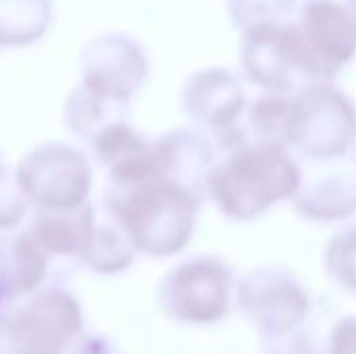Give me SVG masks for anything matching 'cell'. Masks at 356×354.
I'll list each match as a JSON object with an SVG mask.
<instances>
[{
  "label": "cell",
  "instance_id": "cell-24",
  "mask_svg": "<svg viewBox=\"0 0 356 354\" xmlns=\"http://www.w3.org/2000/svg\"><path fill=\"white\" fill-rule=\"evenodd\" d=\"M327 354H356V315L344 317L334 325Z\"/></svg>",
  "mask_w": 356,
  "mask_h": 354
},
{
  "label": "cell",
  "instance_id": "cell-3",
  "mask_svg": "<svg viewBox=\"0 0 356 354\" xmlns=\"http://www.w3.org/2000/svg\"><path fill=\"white\" fill-rule=\"evenodd\" d=\"M83 334L81 303L60 284L0 309V354H69Z\"/></svg>",
  "mask_w": 356,
  "mask_h": 354
},
{
  "label": "cell",
  "instance_id": "cell-23",
  "mask_svg": "<svg viewBox=\"0 0 356 354\" xmlns=\"http://www.w3.org/2000/svg\"><path fill=\"white\" fill-rule=\"evenodd\" d=\"M263 354H327V348L305 325L292 334L259 340Z\"/></svg>",
  "mask_w": 356,
  "mask_h": 354
},
{
  "label": "cell",
  "instance_id": "cell-13",
  "mask_svg": "<svg viewBox=\"0 0 356 354\" xmlns=\"http://www.w3.org/2000/svg\"><path fill=\"white\" fill-rule=\"evenodd\" d=\"M296 211L309 221H342L356 213V159L332 163L302 173L294 196Z\"/></svg>",
  "mask_w": 356,
  "mask_h": 354
},
{
  "label": "cell",
  "instance_id": "cell-22",
  "mask_svg": "<svg viewBox=\"0 0 356 354\" xmlns=\"http://www.w3.org/2000/svg\"><path fill=\"white\" fill-rule=\"evenodd\" d=\"M29 200L17 179L15 167L0 173V232H15L29 215Z\"/></svg>",
  "mask_w": 356,
  "mask_h": 354
},
{
  "label": "cell",
  "instance_id": "cell-4",
  "mask_svg": "<svg viewBox=\"0 0 356 354\" xmlns=\"http://www.w3.org/2000/svg\"><path fill=\"white\" fill-rule=\"evenodd\" d=\"M234 271L215 255H194L167 271L156 288L161 313L184 325H213L234 303Z\"/></svg>",
  "mask_w": 356,
  "mask_h": 354
},
{
  "label": "cell",
  "instance_id": "cell-25",
  "mask_svg": "<svg viewBox=\"0 0 356 354\" xmlns=\"http://www.w3.org/2000/svg\"><path fill=\"white\" fill-rule=\"evenodd\" d=\"M4 167H6V165H4V163H2V154H0V173H2V171H4Z\"/></svg>",
  "mask_w": 356,
  "mask_h": 354
},
{
  "label": "cell",
  "instance_id": "cell-11",
  "mask_svg": "<svg viewBox=\"0 0 356 354\" xmlns=\"http://www.w3.org/2000/svg\"><path fill=\"white\" fill-rule=\"evenodd\" d=\"M186 115L213 138L236 125L246 108V98L240 81L227 69H204L194 73L181 92Z\"/></svg>",
  "mask_w": 356,
  "mask_h": 354
},
{
  "label": "cell",
  "instance_id": "cell-17",
  "mask_svg": "<svg viewBox=\"0 0 356 354\" xmlns=\"http://www.w3.org/2000/svg\"><path fill=\"white\" fill-rule=\"evenodd\" d=\"M127 117H129V102H119L98 96L81 83H77L69 92L63 106L65 127L86 144H90L106 127L127 121Z\"/></svg>",
  "mask_w": 356,
  "mask_h": 354
},
{
  "label": "cell",
  "instance_id": "cell-7",
  "mask_svg": "<svg viewBox=\"0 0 356 354\" xmlns=\"http://www.w3.org/2000/svg\"><path fill=\"white\" fill-rule=\"evenodd\" d=\"M294 98L292 146L305 156L334 161L356 142V108L353 100L332 83H315Z\"/></svg>",
  "mask_w": 356,
  "mask_h": 354
},
{
  "label": "cell",
  "instance_id": "cell-8",
  "mask_svg": "<svg viewBox=\"0 0 356 354\" xmlns=\"http://www.w3.org/2000/svg\"><path fill=\"white\" fill-rule=\"evenodd\" d=\"M236 300L261 338H277L307 325L311 315L309 290L288 271L261 267L236 286Z\"/></svg>",
  "mask_w": 356,
  "mask_h": 354
},
{
  "label": "cell",
  "instance_id": "cell-10",
  "mask_svg": "<svg viewBox=\"0 0 356 354\" xmlns=\"http://www.w3.org/2000/svg\"><path fill=\"white\" fill-rule=\"evenodd\" d=\"M327 83L356 54V15L336 0H307L298 23Z\"/></svg>",
  "mask_w": 356,
  "mask_h": 354
},
{
  "label": "cell",
  "instance_id": "cell-27",
  "mask_svg": "<svg viewBox=\"0 0 356 354\" xmlns=\"http://www.w3.org/2000/svg\"><path fill=\"white\" fill-rule=\"evenodd\" d=\"M355 146H356V142H355ZM355 159H356V156H355Z\"/></svg>",
  "mask_w": 356,
  "mask_h": 354
},
{
  "label": "cell",
  "instance_id": "cell-12",
  "mask_svg": "<svg viewBox=\"0 0 356 354\" xmlns=\"http://www.w3.org/2000/svg\"><path fill=\"white\" fill-rule=\"evenodd\" d=\"M96 219V204L90 200L71 211H33L25 232L50 261V269L81 267L88 234Z\"/></svg>",
  "mask_w": 356,
  "mask_h": 354
},
{
  "label": "cell",
  "instance_id": "cell-9",
  "mask_svg": "<svg viewBox=\"0 0 356 354\" xmlns=\"http://www.w3.org/2000/svg\"><path fill=\"white\" fill-rule=\"evenodd\" d=\"M79 83L94 94L129 102L148 75V58L134 38L108 31L86 44L79 56Z\"/></svg>",
  "mask_w": 356,
  "mask_h": 354
},
{
  "label": "cell",
  "instance_id": "cell-5",
  "mask_svg": "<svg viewBox=\"0 0 356 354\" xmlns=\"http://www.w3.org/2000/svg\"><path fill=\"white\" fill-rule=\"evenodd\" d=\"M242 65L246 75L273 94H296L315 83H327L298 25L263 23L244 31Z\"/></svg>",
  "mask_w": 356,
  "mask_h": 354
},
{
  "label": "cell",
  "instance_id": "cell-6",
  "mask_svg": "<svg viewBox=\"0 0 356 354\" xmlns=\"http://www.w3.org/2000/svg\"><path fill=\"white\" fill-rule=\"evenodd\" d=\"M17 179L33 211H71L90 202L94 169L90 159L65 142H44L23 154Z\"/></svg>",
  "mask_w": 356,
  "mask_h": 354
},
{
  "label": "cell",
  "instance_id": "cell-21",
  "mask_svg": "<svg viewBox=\"0 0 356 354\" xmlns=\"http://www.w3.org/2000/svg\"><path fill=\"white\" fill-rule=\"evenodd\" d=\"M296 0H227L229 15L244 31L263 23H284Z\"/></svg>",
  "mask_w": 356,
  "mask_h": 354
},
{
  "label": "cell",
  "instance_id": "cell-18",
  "mask_svg": "<svg viewBox=\"0 0 356 354\" xmlns=\"http://www.w3.org/2000/svg\"><path fill=\"white\" fill-rule=\"evenodd\" d=\"M136 255L123 230L102 209H96V219L81 255V267L96 275H119L134 265Z\"/></svg>",
  "mask_w": 356,
  "mask_h": 354
},
{
  "label": "cell",
  "instance_id": "cell-16",
  "mask_svg": "<svg viewBox=\"0 0 356 354\" xmlns=\"http://www.w3.org/2000/svg\"><path fill=\"white\" fill-rule=\"evenodd\" d=\"M50 273V261L25 230L0 232V309L44 288Z\"/></svg>",
  "mask_w": 356,
  "mask_h": 354
},
{
  "label": "cell",
  "instance_id": "cell-2",
  "mask_svg": "<svg viewBox=\"0 0 356 354\" xmlns=\"http://www.w3.org/2000/svg\"><path fill=\"white\" fill-rule=\"evenodd\" d=\"M302 169L286 148L238 146L223 152L207 179V196L236 221H252L296 196Z\"/></svg>",
  "mask_w": 356,
  "mask_h": 354
},
{
  "label": "cell",
  "instance_id": "cell-19",
  "mask_svg": "<svg viewBox=\"0 0 356 354\" xmlns=\"http://www.w3.org/2000/svg\"><path fill=\"white\" fill-rule=\"evenodd\" d=\"M50 17V0H0V46H27L40 40Z\"/></svg>",
  "mask_w": 356,
  "mask_h": 354
},
{
  "label": "cell",
  "instance_id": "cell-15",
  "mask_svg": "<svg viewBox=\"0 0 356 354\" xmlns=\"http://www.w3.org/2000/svg\"><path fill=\"white\" fill-rule=\"evenodd\" d=\"M88 146L92 159L108 173V184H131L156 175L154 140L127 121L106 127Z\"/></svg>",
  "mask_w": 356,
  "mask_h": 354
},
{
  "label": "cell",
  "instance_id": "cell-20",
  "mask_svg": "<svg viewBox=\"0 0 356 354\" xmlns=\"http://www.w3.org/2000/svg\"><path fill=\"white\" fill-rule=\"evenodd\" d=\"M323 263L327 275L344 290L356 294V223L336 232L327 242Z\"/></svg>",
  "mask_w": 356,
  "mask_h": 354
},
{
  "label": "cell",
  "instance_id": "cell-26",
  "mask_svg": "<svg viewBox=\"0 0 356 354\" xmlns=\"http://www.w3.org/2000/svg\"><path fill=\"white\" fill-rule=\"evenodd\" d=\"M350 4H353V13L356 15V0H350Z\"/></svg>",
  "mask_w": 356,
  "mask_h": 354
},
{
  "label": "cell",
  "instance_id": "cell-1",
  "mask_svg": "<svg viewBox=\"0 0 356 354\" xmlns=\"http://www.w3.org/2000/svg\"><path fill=\"white\" fill-rule=\"evenodd\" d=\"M202 198L152 175L131 184H108L100 209L123 230L138 255L167 259L181 252L194 234Z\"/></svg>",
  "mask_w": 356,
  "mask_h": 354
},
{
  "label": "cell",
  "instance_id": "cell-14",
  "mask_svg": "<svg viewBox=\"0 0 356 354\" xmlns=\"http://www.w3.org/2000/svg\"><path fill=\"white\" fill-rule=\"evenodd\" d=\"M215 146L198 129H173L154 140L156 175L175 182L204 198L207 179L215 167Z\"/></svg>",
  "mask_w": 356,
  "mask_h": 354
}]
</instances>
